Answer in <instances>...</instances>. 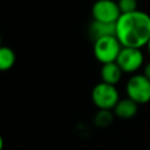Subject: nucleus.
<instances>
[{"instance_id": "f257e3e1", "label": "nucleus", "mask_w": 150, "mask_h": 150, "mask_svg": "<svg viewBox=\"0 0 150 150\" xmlns=\"http://www.w3.org/2000/svg\"><path fill=\"white\" fill-rule=\"evenodd\" d=\"M116 38L122 47L142 48L150 39V15L135 11L121 14L116 22Z\"/></svg>"}, {"instance_id": "f03ea898", "label": "nucleus", "mask_w": 150, "mask_h": 150, "mask_svg": "<svg viewBox=\"0 0 150 150\" xmlns=\"http://www.w3.org/2000/svg\"><path fill=\"white\" fill-rule=\"evenodd\" d=\"M122 49V45L116 35L103 36L94 41V55L102 64L116 62L117 56Z\"/></svg>"}, {"instance_id": "7ed1b4c3", "label": "nucleus", "mask_w": 150, "mask_h": 150, "mask_svg": "<svg viewBox=\"0 0 150 150\" xmlns=\"http://www.w3.org/2000/svg\"><path fill=\"white\" fill-rule=\"evenodd\" d=\"M91 101L98 109L111 110L120 101L118 90L112 84L100 82L91 90Z\"/></svg>"}, {"instance_id": "20e7f679", "label": "nucleus", "mask_w": 150, "mask_h": 150, "mask_svg": "<svg viewBox=\"0 0 150 150\" xmlns=\"http://www.w3.org/2000/svg\"><path fill=\"white\" fill-rule=\"evenodd\" d=\"M125 90L128 97L135 101L138 105L150 101V80L143 74L132 75L127 82Z\"/></svg>"}, {"instance_id": "39448f33", "label": "nucleus", "mask_w": 150, "mask_h": 150, "mask_svg": "<svg viewBox=\"0 0 150 150\" xmlns=\"http://www.w3.org/2000/svg\"><path fill=\"white\" fill-rule=\"evenodd\" d=\"M91 15L95 21L116 23L121 16V11L114 0H97L91 7Z\"/></svg>"}, {"instance_id": "423d86ee", "label": "nucleus", "mask_w": 150, "mask_h": 150, "mask_svg": "<svg viewBox=\"0 0 150 150\" xmlns=\"http://www.w3.org/2000/svg\"><path fill=\"white\" fill-rule=\"evenodd\" d=\"M144 56L141 48L122 47L116 63L120 66L123 73H134L143 66Z\"/></svg>"}, {"instance_id": "0eeeda50", "label": "nucleus", "mask_w": 150, "mask_h": 150, "mask_svg": "<svg viewBox=\"0 0 150 150\" xmlns=\"http://www.w3.org/2000/svg\"><path fill=\"white\" fill-rule=\"evenodd\" d=\"M112 110H114V115H116L117 117L122 120H129L137 114L138 104L129 97L122 100L120 98V101L117 102V104L114 107Z\"/></svg>"}, {"instance_id": "6e6552de", "label": "nucleus", "mask_w": 150, "mask_h": 150, "mask_svg": "<svg viewBox=\"0 0 150 150\" xmlns=\"http://www.w3.org/2000/svg\"><path fill=\"white\" fill-rule=\"evenodd\" d=\"M101 80L104 83L116 86L121 79H122V69L116 62H110V63H104L102 64L101 68Z\"/></svg>"}, {"instance_id": "1a4fd4ad", "label": "nucleus", "mask_w": 150, "mask_h": 150, "mask_svg": "<svg viewBox=\"0 0 150 150\" xmlns=\"http://www.w3.org/2000/svg\"><path fill=\"white\" fill-rule=\"evenodd\" d=\"M116 35V23H108L101 21H93L89 26V36L93 41L101 39L103 36Z\"/></svg>"}, {"instance_id": "9d476101", "label": "nucleus", "mask_w": 150, "mask_h": 150, "mask_svg": "<svg viewBox=\"0 0 150 150\" xmlns=\"http://www.w3.org/2000/svg\"><path fill=\"white\" fill-rule=\"evenodd\" d=\"M15 53L7 46H0V71L9 70L15 63Z\"/></svg>"}, {"instance_id": "9b49d317", "label": "nucleus", "mask_w": 150, "mask_h": 150, "mask_svg": "<svg viewBox=\"0 0 150 150\" xmlns=\"http://www.w3.org/2000/svg\"><path fill=\"white\" fill-rule=\"evenodd\" d=\"M112 118H114V116H112L110 110H102V109H100L97 111V114L95 115V117H94V122H95V124L97 127L105 128V127L111 124Z\"/></svg>"}, {"instance_id": "f8f14e48", "label": "nucleus", "mask_w": 150, "mask_h": 150, "mask_svg": "<svg viewBox=\"0 0 150 150\" xmlns=\"http://www.w3.org/2000/svg\"><path fill=\"white\" fill-rule=\"evenodd\" d=\"M121 14H127L137 11V0H118L117 1Z\"/></svg>"}, {"instance_id": "ddd939ff", "label": "nucleus", "mask_w": 150, "mask_h": 150, "mask_svg": "<svg viewBox=\"0 0 150 150\" xmlns=\"http://www.w3.org/2000/svg\"><path fill=\"white\" fill-rule=\"evenodd\" d=\"M143 75L145 77H148L150 80V61L144 66V69H143Z\"/></svg>"}, {"instance_id": "4468645a", "label": "nucleus", "mask_w": 150, "mask_h": 150, "mask_svg": "<svg viewBox=\"0 0 150 150\" xmlns=\"http://www.w3.org/2000/svg\"><path fill=\"white\" fill-rule=\"evenodd\" d=\"M2 149H4V138L0 135V150H2Z\"/></svg>"}, {"instance_id": "2eb2a0df", "label": "nucleus", "mask_w": 150, "mask_h": 150, "mask_svg": "<svg viewBox=\"0 0 150 150\" xmlns=\"http://www.w3.org/2000/svg\"><path fill=\"white\" fill-rule=\"evenodd\" d=\"M146 48H148V52H149V54H150V39H149V41H148V43H146Z\"/></svg>"}, {"instance_id": "dca6fc26", "label": "nucleus", "mask_w": 150, "mask_h": 150, "mask_svg": "<svg viewBox=\"0 0 150 150\" xmlns=\"http://www.w3.org/2000/svg\"><path fill=\"white\" fill-rule=\"evenodd\" d=\"M0 46H1V35H0Z\"/></svg>"}]
</instances>
